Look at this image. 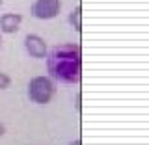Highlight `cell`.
<instances>
[{
	"mask_svg": "<svg viewBox=\"0 0 149 145\" xmlns=\"http://www.w3.org/2000/svg\"><path fill=\"white\" fill-rule=\"evenodd\" d=\"M82 71L80 46L77 45H60L49 56V73L60 82H78Z\"/></svg>",
	"mask_w": 149,
	"mask_h": 145,
	"instance_id": "cell-1",
	"label": "cell"
},
{
	"mask_svg": "<svg viewBox=\"0 0 149 145\" xmlns=\"http://www.w3.org/2000/svg\"><path fill=\"white\" fill-rule=\"evenodd\" d=\"M28 97L36 104H47L54 97V84L49 76H34L28 84Z\"/></svg>",
	"mask_w": 149,
	"mask_h": 145,
	"instance_id": "cell-2",
	"label": "cell"
},
{
	"mask_svg": "<svg viewBox=\"0 0 149 145\" xmlns=\"http://www.w3.org/2000/svg\"><path fill=\"white\" fill-rule=\"evenodd\" d=\"M60 8H62L60 0H36L32 6V15L41 21H49L60 13Z\"/></svg>",
	"mask_w": 149,
	"mask_h": 145,
	"instance_id": "cell-3",
	"label": "cell"
},
{
	"mask_svg": "<svg viewBox=\"0 0 149 145\" xmlns=\"http://www.w3.org/2000/svg\"><path fill=\"white\" fill-rule=\"evenodd\" d=\"M24 46H26L28 54H30L32 58H37V60L47 58V43H45L43 37H39L36 34L26 35L24 37Z\"/></svg>",
	"mask_w": 149,
	"mask_h": 145,
	"instance_id": "cell-4",
	"label": "cell"
},
{
	"mask_svg": "<svg viewBox=\"0 0 149 145\" xmlns=\"http://www.w3.org/2000/svg\"><path fill=\"white\" fill-rule=\"evenodd\" d=\"M22 22V17L19 13H6L0 17V32L4 34H15Z\"/></svg>",
	"mask_w": 149,
	"mask_h": 145,
	"instance_id": "cell-5",
	"label": "cell"
},
{
	"mask_svg": "<svg viewBox=\"0 0 149 145\" xmlns=\"http://www.w3.org/2000/svg\"><path fill=\"white\" fill-rule=\"evenodd\" d=\"M69 22H71V26L77 32L82 30V9H80V6H77L71 13H69Z\"/></svg>",
	"mask_w": 149,
	"mask_h": 145,
	"instance_id": "cell-6",
	"label": "cell"
},
{
	"mask_svg": "<svg viewBox=\"0 0 149 145\" xmlns=\"http://www.w3.org/2000/svg\"><path fill=\"white\" fill-rule=\"evenodd\" d=\"M9 84H11V78H9L6 73H0V89L9 87Z\"/></svg>",
	"mask_w": 149,
	"mask_h": 145,
	"instance_id": "cell-7",
	"label": "cell"
},
{
	"mask_svg": "<svg viewBox=\"0 0 149 145\" xmlns=\"http://www.w3.org/2000/svg\"><path fill=\"white\" fill-rule=\"evenodd\" d=\"M77 110L80 112V93H78V95H77Z\"/></svg>",
	"mask_w": 149,
	"mask_h": 145,
	"instance_id": "cell-8",
	"label": "cell"
},
{
	"mask_svg": "<svg viewBox=\"0 0 149 145\" xmlns=\"http://www.w3.org/2000/svg\"><path fill=\"white\" fill-rule=\"evenodd\" d=\"M4 132H6V127H4V125H0V136H4Z\"/></svg>",
	"mask_w": 149,
	"mask_h": 145,
	"instance_id": "cell-9",
	"label": "cell"
},
{
	"mask_svg": "<svg viewBox=\"0 0 149 145\" xmlns=\"http://www.w3.org/2000/svg\"><path fill=\"white\" fill-rule=\"evenodd\" d=\"M69 145H82V142H80V139H74V142H71Z\"/></svg>",
	"mask_w": 149,
	"mask_h": 145,
	"instance_id": "cell-10",
	"label": "cell"
},
{
	"mask_svg": "<svg viewBox=\"0 0 149 145\" xmlns=\"http://www.w3.org/2000/svg\"><path fill=\"white\" fill-rule=\"evenodd\" d=\"M2 2H4V0H0V6H2Z\"/></svg>",
	"mask_w": 149,
	"mask_h": 145,
	"instance_id": "cell-11",
	"label": "cell"
}]
</instances>
